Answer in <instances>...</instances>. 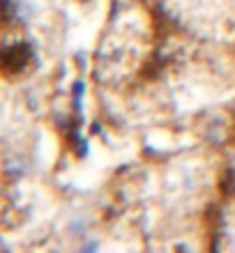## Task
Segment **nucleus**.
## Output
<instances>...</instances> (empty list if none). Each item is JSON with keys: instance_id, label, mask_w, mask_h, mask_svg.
<instances>
[{"instance_id": "f257e3e1", "label": "nucleus", "mask_w": 235, "mask_h": 253, "mask_svg": "<svg viewBox=\"0 0 235 253\" xmlns=\"http://www.w3.org/2000/svg\"><path fill=\"white\" fill-rule=\"evenodd\" d=\"M30 60V51H28L26 44H16L14 48H7L5 53H2V67H5V72H12V69H19L23 67L26 62Z\"/></svg>"}]
</instances>
